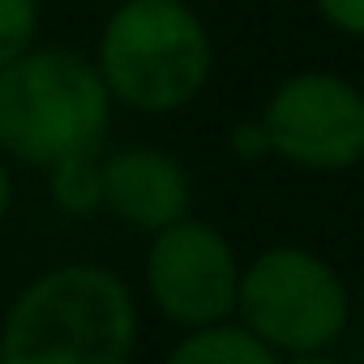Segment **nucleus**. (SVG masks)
<instances>
[{
  "label": "nucleus",
  "instance_id": "423d86ee",
  "mask_svg": "<svg viewBox=\"0 0 364 364\" xmlns=\"http://www.w3.org/2000/svg\"><path fill=\"white\" fill-rule=\"evenodd\" d=\"M270 159L309 171L343 176L364 163V90L334 69H296L266 95L257 112Z\"/></svg>",
  "mask_w": 364,
  "mask_h": 364
},
{
  "label": "nucleus",
  "instance_id": "9b49d317",
  "mask_svg": "<svg viewBox=\"0 0 364 364\" xmlns=\"http://www.w3.org/2000/svg\"><path fill=\"white\" fill-rule=\"evenodd\" d=\"M309 5L334 35L364 43V0H309Z\"/></svg>",
  "mask_w": 364,
  "mask_h": 364
},
{
  "label": "nucleus",
  "instance_id": "2eb2a0df",
  "mask_svg": "<svg viewBox=\"0 0 364 364\" xmlns=\"http://www.w3.org/2000/svg\"><path fill=\"white\" fill-rule=\"evenodd\" d=\"M351 309H355V317L364 321V274H360V283L351 287Z\"/></svg>",
  "mask_w": 364,
  "mask_h": 364
},
{
  "label": "nucleus",
  "instance_id": "f03ea898",
  "mask_svg": "<svg viewBox=\"0 0 364 364\" xmlns=\"http://www.w3.org/2000/svg\"><path fill=\"white\" fill-rule=\"evenodd\" d=\"M90 60L133 116L189 112L215 77V39L189 0H116L99 22Z\"/></svg>",
  "mask_w": 364,
  "mask_h": 364
},
{
  "label": "nucleus",
  "instance_id": "39448f33",
  "mask_svg": "<svg viewBox=\"0 0 364 364\" xmlns=\"http://www.w3.org/2000/svg\"><path fill=\"white\" fill-rule=\"evenodd\" d=\"M240 249L232 236L198 215H185L146 236L137 300L171 330H193L236 317Z\"/></svg>",
  "mask_w": 364,
  "mask_h": 364
},
{
  "label": "nucleus",
  "instance_id": "4468645a",
  "mask_svg": "<svg viewBox=\"0 0 364 364\" xmlns=\"http://www.w3.org/2000/svg\"><path fill=\"white\" fill-rule=\"evenodd\" d=\"M279 364H343L334 351H304V355H279Z\"/></svg>",
  "mask_w": 364,
  "mask_h": 364
},
{
  "label": "nucleus",
  "instance_id": "ddd939ff",
  "mask_svg": "<svg viewBox=\"0 0 364 364\" xmlns=\"http://www.w3.org/2000/svg\"><path fill=\"white\" fill-rule=\"evenodd\" d=\"M14 210H18V167L0 150V228L14 219Z\"/></svg>",
  "mask_w": 364,
  "mask_h": 364
},
{
  "label": "nucleus",
  "instance_id": "6e6552de",
  "mask_svg": "<svg viewBox=\"0 0 364 364\" xmlns=\"http://www.w3.org/2000/svg\"><path fill=\"white\" fill-rule=\"evenodd\" d=\"M159 364H279V355L236 317L176 330L171 347L163 351Z\"/></svg>",
  "mask_w": 364,
  "mask_h": 364
},
{
  "label": "nucleus",
  "instance_id": "f257e3e1",
  "mask_svg": "<svg viewBox=\"0 0 364 364\" xmlns=\"http://www.w3.org/2000/svg\"><path fill=\"white\" fill-rule=\"evenodd\" d=\"M141 300L107 262H52L0 309V364H137Z\"/></svg>",
  "mask_w": 364,
  "mask_h": 364
},
{
  "label": "nucleus",
  "instance_id": "f8f14e48",
  "mask_svg": "<svg viewBox=\"0 0 364 364\" xmlns=\"http://www.w3.org/2000/svg\"><path fill=\"white\" fill-rule=\"evenodd\" d=\"M228 150H232L240 163H262V159H270V141H266L262 120H257V116H253V120H240V124L228 133Z\"/></svg>",
  "mask_w": 364,
  "mask_h": 364
},
{
  "label": "nucleus",
  "instance_id": "9d476101",
  "mask_svg": "<svg viewBox=\"0 0 364 364\" xmlns=\"http://www.w3.org/2000/svg\"><path fill=\"white\" fill-rule=\"evenodd\" d=\"M43 43V0H0V69Z\"/></svg>",
  "mask_w": 364,
  "mask_h": 364
},
{
  "label": "nucleus",
  "instance_id": "7ed1b4c3",
  "mask_svg": "<svg viewBox=\"0 0 364 364\" xmlns=\"http://www.w3.org/2000/svg\"><path fill=\"white\" fill-rule=\"evenodd\" d=\"M116 103L90 52L35 43L0 69V150L22 171H48L73 154H99L112 141Z\"/></svg>",
  "mask_w": 364,
  "mask_h": 364
},
{
  "label": "nucleus",
  "instance_id": "0eeeda50",
  "mask_svg": "<svg viewBox=\"0 0 364 364\" xmlns=\"http://www.w3.org/2000/svg\"><path fill=\"white\" fill-rule=\"evenodd\" d=\"M99 171H103V215L137 236H150L193 215V171L180 154L163 146L150 141L103 146Z\"/></svg>",
  "mask_w": 364,
  "mask_h": 364
},
{
  "label": "nucleus",
  "instance_id": "20e7f679",
  "mask_svg": "<svg viewBox=\"0 0 364 364\" xmlns=\"http://www.w3.org/2000/svg\"><path fill=\"white\" fill-rule=\"evenodd\" d=\"M351 317V287L326 253L300 240H274L245 257L236 321L249 326L274 355L334 351Z\"/></svg>",
  "mask_w": 364,
  "mask_h": 364
},
{
  "label": "nucleus",
  "instance_id": "1a4fd4ad",
  "mask_svg": "<svg viewBox=\"0 0 364 364\" xmlns=\"http://www.w3.org/2000/svg\"><path fill=\"white\" fill-rule=\"evenodd\" d=\"M99 154H73V159H60V163H52L43 171V180H48V202L65 219L86 223V219H99L103 215V171H99Z\"/></svg>",
  "mask_w": 364,
  "mask_h": 364
}]
</instances>
